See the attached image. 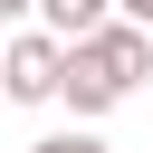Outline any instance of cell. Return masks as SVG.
<instances>
[{"instance_id":"cell-7","label":"cell","mask_w":153,"mask_h":153,"mask_svg":"<svg viewBox=\"0 0 153 153\" xmlns=\"http://www.w3.org/2000/svg\"><path fill=\"white\" fill-rule=\"evenodd\" d=\"M29 10H38V0H0V29H19V19H29Z\"/></svg>"},{"instance_id":"cell-1","label":"cell","mask_w":153,"mask_h":153,"mask_svg":"<svg viewBox=\"0 0 153 153\" xmlns=\"http://www.w3.org/2000/svg\"><path fill=\"white\" fill-rule=\"evenodd\" d=\"M57 86H67V48H57L48 29L0 38V96H10V105H48Z\"/></svg>"},{"instance_id":"cell-2","label":"cell","mask_w":153,"mask_h":153,"mask_svg":"<svg viewBox=\"0 0 153 153\" xmlns=\"http://www.w3.org/2000/svg\"><path fill=\"white\" fill-rule=\"evenodd\" d=\"M76 57H86V67H96V76L115 86V96H134V86L153 76V38H143L134 19H105V29H96V38L76 48Z\"/></svg>"},{"instance_id":"cell-4","label":"cell","mask_w":153,"mask_h":153,"mask_svg":"<svg viewBox=\"0 0 153 153\" xmlns=\"http://www.w3.org/2000/svg\"><path fill=\"white\" fill-rule=\"evenodd\" d=\"M57 96L76 105V124H86V134H96V115H115V105H124V96H115V86H105V76L76 57V48H67V86H57Z\"/></svg>"},{"instance_id":"cell-6","label":"cell","mask_w":153,"mask_h":153,"mask_svg":"<svg viewBox=\"0 0 153 153\" xmlns=\"http://www.w3.org/2000/svg\"><path fill=\"white\" fill-rule=\"evenodd\" d=\"M115 10H124V19H134V29L153 38V0H115Z\"/></svg>"},{"instance_id":"cell-3","label":"cell","mask_w":153,"mask_h":153,"mask_svg":"<svg viewBox=\"0 0 153 153\" xmlns=\"http://www.w3.org/2000/svg\"><path fill=\"white\" fill-rule=\"evenodd\" d=\"M38 19H48V38H57V48H86V38L115 19V0H38Z\"/></svg>"},{"instance_id":"cell-5","label":"cell","mask_w":153,"mask_h":153,"mask_svg":"<svg viewBox=\"0 0 153 153\" xmlns=\"http://www.w3.org/2000/svg\"><path fill=\"white\" fill-rule=\"evenodd\" d=\"M29 153H115V143H105V134H86V124H76V134H48V143H29Z\"/></svg>"}]
</instances>
